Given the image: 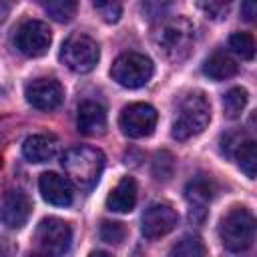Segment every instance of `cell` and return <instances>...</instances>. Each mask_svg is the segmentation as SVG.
<instances>
[{
    "mask_svg": "<svg viewBox=\"0 0 257 257\" xmlns=\"http://www.w3.org/2000/svg\"><path fill=\"white\" fill-rule=\"evenodd\" d=\"M151 36L161 56L169 62L185 60L195 44V28L185 16H161Z\"/></svg>",
    "mask_w": 257,
    "mask_h": 257,
    "instance_id": "cell-1",
    "label": "cell"
},
{
    "mask_svg": "<svg viewBox=\"0 0 257 257\" xmlns=\"http://www.w3.org/2000/svg\"><path fill=\"white\" fill-rule=\"evenodd\" d=\"M62 169L72 185L82 191L92 189L104 169V155L94 147H72L62 155Z\"/></svg>",
    "mask_w": 257,
    "mask_h": 257,
    "instance_id": "cell-2",
    "label": "cell"
},
{
    "mask_svg": "<svg viewBox=\"0 0 257 257\" xmlns=\"http://www.w3.org/2000/svg\"><path fill=\"white\" fill-rule=\"evenodd\" d=\"M209 120H211V104L207 96L203 92H191L179 104L171 135L177 141H187L203 133Z\"/></svg>",
    "mask_w": 257,
    "mask_h": 257,
    "instance_id": "cell-3",
    "label": "cell"
},
{
    "mask_svg": "<svg viewBox=\"0 0 257 257\" xmlns=\"http://www.w3.org/2000/svg\"><path fill=\"white\" fill-rule=\"evenodd\" d=\"M219 237L227 251L243 253L253 245L255 239V217L245 207L231 209L219 225Z\"/></svg>",
    "mask_w": 257,
    "mask_h": 257,
    "instance_id": "cell-4",
    "label": "cell"
},
{
    "mask_svg": "<svg viewBox=\"0 0 257 257\" xmlns=\"http://www.w3.org/2000/svg\"><path fill=\"white\" fill-rule=\"evenodd\" d=\"M98 58H100L98 44H96V40L90 38L88 34L74 32V34H70V36L62 42L60 60H62L72 72H78V74L90 72V70L96 66Z\"/></svg>",
    "mask_w": 257,
    "mask_h": 257,
    "instance_id": "cell-5",
    "label": "cell"
},
{
    "mask_svg": "<svg viewBox=\"0 0 257 257\" xmlns=\"http://www.w3.org/2000/svg\"><path fill=\"white\" fill-rule=\"evenodd\" d=\"M36 249L44 257H62L72 243V229L58 217H46L38 223L34 233Z\"/></svg>",
    "mask_w": 257,
    "mask_h": 257,
    "instance_id": "cell-6",
    "label": "cell"
},
{
    "mask_svg": "<svg viewBox=\"0 0 257 257\" xmlns=\"http://www.w3.org/2000/svg\"><path fill=\"white\" fill-rule=\"evenodd\" d=\"M155 72V66L149 56L141 52H124L120 54L110 68L112 80H116L120 86L126 88H139L145 86Z\"/></svg>",
    "mask_w": 257,
    "mask_h": 257,
    "instance_id": "cell-7",
    "label": "cell"
},
{
    "mask_svg": "<svg viewBox=\"0 0 257 257\" xmlns=\"http://www.w3.org/2000/svg\"><path fill=\"white\" fill-rule=\"evenodd\" d=\"M50 42H52V30L42 20H26L16 28L14 34L16 48L30 58L46 54Z\"/></svg>",
    "mask_w": 257,
    "mask_h": 257,
    "instance_id": "cell-8",
    "label": "cell"
},
{
    "mask_svg": "<svg viewBox=\"0 0 257 257\" xmlns=\"http://www.w3.org/2000/svg\"><path fill=\"white\" fill-rule=\"evenodd\" d=\"M118 124L122 133L131 139L149 137L157 126V110L147 102H133L122 108Z\"/></svg>",
    "mask_w": 257,
    "mask_h": 257,
    "instance_id": "cell-9",
    "label": "cell"
},
{
    "mask_svg": "<svg viewBox=\"0 0 257 257\" xmlns=\"http://www.w3.org/2000/svg\"><path fill=\"white\" fill-rule=\"evenodd\" d=\"M24 96L28 104H32L38 110H54L64 100V88L58 80L40 76V78L30 80L24 86Z\"/></svg>",
    "mask_w": 257,
    "mask_h": 257,
    "instance_id": "cell-10",
    "label": "cell"
},
{
    "mask_svg": "<svg viewBox=\"0 0 257 257\" xmlns=\"http://www.w3.org/2000/svg\"><path fill=\"white\" fill-rule=\"evenodd\" d=\"M177 221H179V215L171 205L157 203V205H151L143 213L141 231L147 239H159V237H165L167 233H171L177 227Z\"/></svg>",
    "mask_w": 257,
    "mask_h": 257,
    "instance_id": "cell-11",
    "label": "cell"
},
{
    "mask_svg": "<svg viewBox=\"0 0 257 257\" xmlns=\"http://www.w3.org/2000/svg\"><path fill=\"white\" fill-rule=\"evenodd\" d=\"M32 203L26 193L12 189L6 191L0 199V221L8 229H22L30 217Z\"/></svg>",
    "mask_w": 257,
    "mask_h": 257,
    "instance_id": "cell-12",
    "label": "cell"
},
{
    "mask_svg": "<svg viewBox=\"0 0 257 257\" xmlns=\"http://www.w3.org/2000/svg\"><path fill=\"white\" fill-rule=\"evenodd\" d=\"M223 151H227L231 157H235L237 165L249 179H255V175H257V145L253 139H245L241 133L227 135L223 139Z\"/></svg>",
    "mask_w": 257,
    "mask_h": 257,
    "instance_id": "cell-13",
    "label": "cell"
},
{
    "mask_svg": "<svg viewBox=\"0 0 257 257\" xmlns=\"http://www.w3.org/2000/svg\"><path fill=\"white\" fill-rule=\"evenodd\" d=\"M38 189H40L42 199L54 207H68L72 203V197H74L70 181L58 173H52V171L40 175Z\"/></svg>",
    "mask_w": 257,
    "mask_h": 257,
    "instance_id": "cell-14",
    "label": "cell"
},
{
    "mask_svg": "<svg viewBox=\"0 0 257 257\" xmlns=\"http://www.w3.org/2000/svg\"><path fill=\"white\" fill-rule=\"evenodd\" d=\"M213 195H215V185L205 175H199V177H195L193 181L187 183L185 197H187V201L191 205V219H195V221H203L205 219L207 205L211 203Z\"/></svg>",
    "mask_w": 257,
    "mask_h": 257,
    "instance_id": "cell-15",
    "label": "cell"
},
{
    "mask_svg": "<svg viewBox=\"0 0 257 257\" xmlns=\"http://www.w3.org/2000/svg\"><path fill=\"white\" fill-rule=\"evenodd\" d=\"M76 124L78 131L86 137H96L106 131V110L100 102L94 100H84L78 106L76 114Z\"/></svg>",
    "mask_w": 257,
    "mask_h": 257,
    "instance_id": "cell-16",
    "label": "cell"
},
{
    "mask_svg": "<svg viewBox=\"0 0 257 257\" xmlns=\"http://www.w3.org/2000/svg\"><path fill=\"white\" fill-rule=\"evenodd\" d=\"M58 151V143L50 135H30L22 143V155L30 163H46L54 159Z\"/></svg>",
    "mask_w": 257,
    "mask_h": 257,
    "instance_id": "cell-17",
    "label": "cell"
},
{
    "mask_svg": "<svg viewBox=\"0 0 257 257\" xmlns=\"http://www.w3.org/2000/svg\"><path fill=\"white\" fill-rule=\"evenodd\" d=\"M137 203V183L133 177H122L116 187L108 193L106 197V207L108 211H114V213H128L133 211Z\"/></svg>",
    "mask_w": 257,
    "mask_h": 257,
    "instance_id": "cell-18",
    "label": "cell"
},
{
    "mask_svg": "<svg viewBox=\"0 0 257 257\" xmlns=\"http://www.w3.org/2000/svg\"><path fill=\"white\" fill-rule=\"evenodd\" d=\"M237 70H239L237 60H235L231 54L223 52V50L213 52V54L205 60V64H203V72H205L209 78H213V80H227V78L235 76Z\"/></svg>",
    "mask_w": 257,
    "mask_h": 257,
    "instance_id": "cell-19",
    "label": "cell"
},
{
    "mask_svg": "<svg viewBox=\"0 0 257 257\" xmlns=\"http://www.w3.org/2000/svg\"><path fill=\"white\" fill-rule=\"evenodd\" d=\"M169 257H205V245L201 241V237L197 235H185L183 239H179Z\"/></svg>",
    "mask_w": 257,
    "mask_h": 257,
    "instance_id": "cell-20",
    "label": "cell"
},
{
    "mask_svg": "<svg viewBox=\"0 0 257 257\" xmlns=\"http://www.w3.org/2000/svg\"><path fill=\"white\" fill-rule=\"evenodd\" d=\"M245 106H247V90L241 86L231 88L223 96V114L227 118H239Z\"/></svg>",
    "mask_w": 257,
    "mask_h": 257,
    "instance_id": "cell-21",
    "label": "cell"
},
{
    "mask_svg": "<svg viewBox=\"0 0 257 257\" xmlns=\"http://www.w3.org/2000/svg\"><path fill=\"white\" fill-rule=\"evenodd\" d=\"M78 4L74 0H48L44 2V10L58 22H68L76 14Z\"/></svg>",
    "mask_w": 257,
    "mask_h": 257,
    "instance_id": "cell-22",
    "label": "cell"
},
{
    "mask_svg": "<svg viewBox=\"0 0 257 257\" xmlns=\"http://www.w3.org/2000/svg\"><path fill=\"white\" fill-rule=\"evenodd\" d=\"M229 46L235 54H239L245 60H253L255 56V38L249 32H235L229 38Z\"/></svg>",
    "mask_w": 257,
    "mask_h": 257,
    "instance_id": "cell-23",
    "label": "cell"
},
{
    "mask_svg": "<svg viewBox=\"0 0 257 257\" xmlns=\"http://www.w3.org/2000/svg\"><path fill=\"white\" fill-rule=\"evenodd\" d=\"M173 169H175V159H173L171 153L161 151V153L155 155V161H153V177L157 181H167L173 175Z\"/></svg>",
    "mask_w": 257,
    "mask_h": 257,
    "instance_id": "cell-24",
    "label": "cell"
},
{
    "mask_svg": "<svg viewBox=\"0 0 257 257\" xmlns=\"http://www.w3.org/2000/svg\"><path fill=\"white\" fill-rule=\"evenodd\" d=\"M124 235H126V229L122 223H116V221H104L100 225V239L104 243H110V245H118L124 241Z\"/></svg>",
    "mask_w": 257,
    "mask_h": 257,
    "instance_id": "cell-25",
    "label": "cell"
},
{
    "mask_svg": "<svg viewBox=\"0 0 257 257\" xmlns=\"http://www.w3.org/2000/svg\"><path fill=\"white\" fill-rule=\"evenodd\" d=\"M94 10L102 16V20L106 22H116L122 14V6L120 2H94Z\"/></svg>",
    "mask_w": 257,
    "mask_h": 257,
    "instance_id": "cell-26",
    "label": "cell"
},
{
    "mask_svg": "<svg viewBox=\"0 0 257 257\" xmlns=\"http://www.w3.org/2000/svg\"><path fill=\"white\" fill-rule=\"evenodd\" d=\"M199 8H203L207 12V16H211V18H221V16L227 14L229 4H223V2H209V4L207 2H201Z\"/></svg>",
    "mask_w": 257,
    "mask_h": 257,
    "instance_id": "cell-27",
    "label": "cell"
},
{
    "mask_svg": "<svg viewBox=\"0 0 257 257\" xmlns=\"http://www.w3.org/2000/svg\"><path fill=\"white\" fill-rule=\"evenodd\" d=\"M16 243L6 237V235H0V257H14L16 255Z\"/></svg>",
    "mask_w": 257,
    "mask_h": 257,
    "instance_id": "cell-28",
    "label": "cell"
},
{
    "mask_svg": "<svg viewBox=\"0 0 257 257\" xmlns=\"http://www.w3.org/2000/svg\"><path fill=\"white\" fill-rule=\"evenodd\" d=\"M241 14H243V18L245 20H253L255 18V14H257V4L255 2H243L241 4Z\"/></svg>",
    "mask_w": 257,
    "mask_h": 257,
    "instance_id": "cell-29",
    "label": "cell"
},
{
    "mask_svg": "<svg viewBox=\"0 0 257 257\" xmlns=\"http://www.w3.org/2000/svg\"><path fill=\"white\" fill-rule=\"evenodd\" d=\"M8 10H10V6L6 2H0V22H4V18L8 16Z\"/></svg>",
    "mask_w": 257,
    "mask_h": 257,
    "instance_id": "cell-30",
    "label": "cell"
},
{
    "mask_svg": "<svg viewBox=\"0 0 257 257\" xmlns=\"http://www.w3.org/2000/svg\"><path fill=\"white\" fill-rule=\"evenodd\" d=\"M88 257H112V255H108V253H104V251H94V253H90Z\"/></svg>",
    "mask_w": 257,
    "mask_h": 257,
    "instance_id": "cell-31",
    "label": "cell"
},
{
    "mask_svg": "<svg viewBox=\"0 0 257 257\" xmlns=\"http://www.w3.org/2000/svg\"><path fill=\"white\" fill-rule=\"evenodd\" d=\"M30 257H44V255H40V253H34V255H30Z\"/></svg>",
    "mask_w": 257,
    "mask_h": 257,
    "instance_id": "cell-32",
    "label": "cell"
},
{
    "mask_svg": "<svg viewBox=\"0 0 257 257\" xmlns=\"http://www.w3.org/2000/svg\"><path fill=\"white\" fill-rule=\"evenodd\" d=\"M0 167H2V157H0Z\"/></svg>",
    "mask_w": 257,
    "mask_h": 257,
    "instance_id": "cell-33",
    "label": "cell"
}]
</instances>
